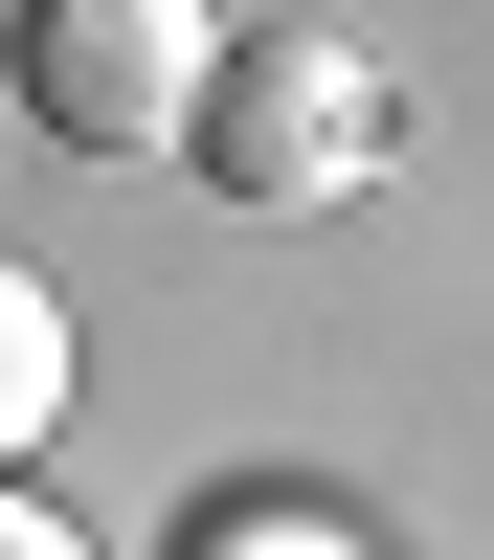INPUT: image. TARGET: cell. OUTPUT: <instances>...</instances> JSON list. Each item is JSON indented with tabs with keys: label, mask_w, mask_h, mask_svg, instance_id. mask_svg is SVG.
Segmentation results:
<instances>
[{
	"label": "cell",
	"mask_w": 494,
	"mask_h": 560,
	"mask_svg": "<svg viewBox=\"0 0 494 560\" xmlns=\"http://www.w3.org/2000/svg\"><path fill=\"white\" fill-rule=\"evenodd\" d=\"M180 158H203L248 224H337L359 179H382V68H359L337 23H225V68H203V113H180Z\"/></svg>",
	"instance_id": "cell-1"
},
{
	"label": "cell",
	"mask_w": 494,
	"mask_h": 560,
	"mask_svg": "<svg viewBox=\"0 0 494 560\" xmlns=\"http://www.w3.org/2000/svg\"><path fill=\"white\" fill-rule=\"evenodd\" d=\"M203 68H225L203 0H23V113L68 135V158H180Z\"/></svg>",
	"instance_id": "cell-2"
},
{
	"label": "cell",
	"mask_w": 494,
	"mask_h": 560,
	"mask_svg": "<svg viewBox=\"0 0 494 560\" xmlns=\"http://www.w3.org/2000/svg\"><path fill=\"white\" fill-rule=\"evenodd\" d=\"M45 427H68V292H45L23 247H0V471H23Z\"/></svg>",
	"instance_id": "cell-3"
},
{
	"label": "cell",
	"mask_w": 494,
	"mask_h": 560,
	"mask_svg": "<svg viewBox=\"0 0 494 560\" xmlns=\"http://www.w3.org/2000/svg\"><path fill=\"white\" fill-rule=\"evenodd\" d=\"M0 560H90V538H68V516H45V493H0Z\"/></svg>",
	"instance_id": "cell-4"
},
{
	"label": "cell",
	"mask_w": 494,
	"mask_h": 560,
	"mask_svg": "<svg viewBox=\"0 0 494 560\" xmlns=\"http://www.w3.org/2000/svg\"><path fill=\"white\" fill-rule=\"evenodd\" d=\"M225 560H314V538H225Z\"/></svg>",
	"instance_id": "cell-5"
}]
</instances>
